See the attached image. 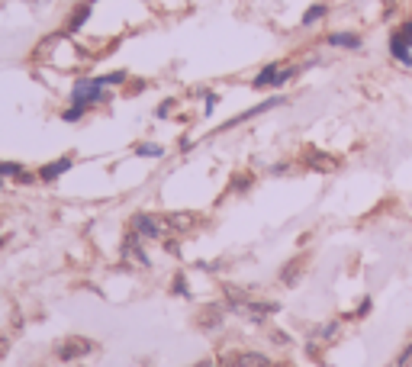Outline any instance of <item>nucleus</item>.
<instances>
[{
  "label": "nucleus",
  "mask_w": 412,
  "mask_h": 367,
  "mask_svg": "<svg viewBox=\"0 0 412 367\" xmlns=\"http://www.w3.org/2000/svg\"><path fill=\"white\" fill-rule=\"evenodd\" d=\"M136 155L139 158H165V146H158V142H139Z\"/></svg>",
  "instance_id": "20"
},
{
  "label": "nucleus",
  "mask_w": 412,
  "mask_h": 367,
  "mask_svg": "<svg viewBox=\"0 0 412 367\" xmlns=\"http://www.w3.org/2000/svg\"><path fill=\"white\" fill-rule=\"evenodd\" d=\"M87 116L84 107H75V103H68V110H61V120L65 122H81Z\"/></svg>",
  "instance_id": "23"
},
{
  "label": "nucleus",
  "mask_w": 412,
  "mask_h": 367,
  "mask_svg": "<svg viewBox=\"0 0 412 367\" xmlns=\"http://www.w3.org/2000/svg\"><path fill=\"white\" fill-rule=\"evenodd\" d=\"M177 148H181V152H191V148H193V139H181V142H177Z\"/></svg>",
  "instance_id": "32"
},
{
  "label": "nucleus",
  "mask_w": 412,
  "mask_h": 367,
  "mask_svg": "<svg viewBox=\"0 0 412 367\" xmlns=\"http://www.w3.org/2000/svg\"><path fill=\"white\" fill-rule=\"evenodd\" d=\"M165 252H168V255H174V258H177V255H181V245H177L174 238H168V242H165Z\"/></svg>",
  "instance_id": "30"
},
{
  "label": "nucleus",
  "mask_w": 412,
  "mask_h": 367,
  "mask_svg": "<svg viewBox=\"0 0 412 367\" xmlns=\"http://www.w3.org/2000/svg\"><path fill=\"white\" fill-rule=\"evenodd\" d=\"M165 219H158L155 213H132L129 219V232H136L142 242H161L165 238Z\"/></svg>",
  "instance_id": "5"
},
{
  "label": "nucleus",
  "mask_w": 412,
  "mask_h": 367,
  "mask_svg": "<svg viewBox=\"0 0 412 367\" xmlns=\"http://www.w3.org/2000/svg\"><path fill=\"white\" fill-rule=\"evenodd\" d=\"M300 274H303V268H300V261H287V268L281 271V283L293 287V283L300 281Z\"/></svg>",
  "instance_id": "21"
},
{
  "label": "nucleus",
  "mask_w": 412,
  "mask_h": 367,
  "mask_svg": "<svg viewBox=\"0 0 412 367\" xmlns=\"http://www.w3.org/2000/svg\"><path fill=\"white\" fill-rule=\"evenodd\" d=\"M171 293H174V297H181V300H191V283H187V274H181V271H177V274L171 277Z\"/></svg>",
  "instance_id": "19"
},
{
  "label": "nucleus",
  "mask_w": 412,
  "mask_h": 367,
  "mask_svg": "<svg viewBox=\"0 0 412 367\" xmlns=\"http://www.w3.org/2000/svg\"><path fill=\"white\" fill-rule=\"evenodd\" d=\"M306 165H309L313 171H335L338 168V161L332 158V155L316 152V148H309V152H306Z\"/></svg>",
  "instance_id": "15"
},
{
  "label": "nucleus",
  "mask_w": 412,
  "mask_h": 367,
  "mask_svg": "<svg viewBox=\"0 0 412 367\" xmlns=\"http://www.w3.org/2000/svg\"><path fill=\"white\" fill-rule=\"evenodd\" d=\"M255 177L252 174H245V177H236V181H232V191H248V184H252Z\"/></svg>",
  "instance_id": "28"
},
{
  "label": "nucleus",
  "mask_w": 412,
  "mask_h": 367,
  "mask_svg": "<svg viewBox=\"0 0 412 367\" xmlns=\"http://www.w3.org/2000/svg\"><path fill=\"white\" fill-rule=\"evenodd\" d=\"M216 103H219V94H213V91H206V103H203V113H213L216 110Z\"/></svg>",
  "instance_id": "27"
},
{
  "label": "nucleus",
  "mask_w": 412,
  "mask_h": 367,
  "mask_svg": "<svg viewBox=\"0 0 412 367\" xmlns=\"http://www.w3.org/2000/svg\"><path fill=\"white\" fill-rule=\"evenodd\" d=\"M338 332H342V322H326V326H319V329L313 332V338H309V342H332V338L338 335Z\"/></svg>",
  "instance_id": "18"
},
{
  "label": "nucleus",
  "mask_w": 412,
  "mask_h": 367,
  "mask_svg": "<svg viewBox=\"0 0 412 367\" xmlns=\"http://www.w3.org/2000/svg\"><path fill=\"white\" fill-rule=\"evenodd\" d=\"M7 181L20 184V187H30L39 181L36 171H30L23 161H0V191H7Z\"/></svg>",
  "instance_id": "7"
},
{
  "label": "nucleus",
  "mask_w": 412,
  "mask_h": 367,
  "mask_svg": "<svg viewBox=\"0 0 412 367\" xmlns=\"http://www.w3.org/2000/svg\"><path fill=\"white\" fill-rule=\"evenodd\" d=\"M236 361H238V367H281L261 352H242V354H236Z\"/></svg>",
  "instance_id": "16"
},
{
  "label": "nucleus",
  "mask_w": 412,
  "mask_h": 367,
  "mask_svg": "<svg viewBox=\"0 0 412 367\" xmlns=\"http://www.w3.org/2000/svg\"><path fill=\"white\" fill-rule=\"evenodd\" d=\"M271 338H274L277 345H290V335H287V332H277L274 329V332H271Z\"/></svg>",
  "instance_id": "31"
},
{
  "label": "nucleus",
  "mask_w": 412,
  "mask_h": 367,
  "mask_svg": "<svg viewBox=\"0 0 412 367\" xmlns=\"http://www.w3.org/2000/svg\"><path fill=\"white\" fill-rule=\"evenodd\" d=\"M326 16H328V4H313V7H309L303 16H300V26H303V30H309V26L322 23Z\"/></svg>",
  "instance_id": "17"
},
{
  "label": "nucleus",
  "mask_w": 412,
  "mask_h": 367,
  "mask_svg": "<svg viewBox=\"0 0 412 367\" xmlns=\"http://www.w3.org/2000/svg\"><path fill=\"white\" fill-rule=\"evenodd\" d=\"M7 242H10V236H0V252L7 248Z\"/></svg>",
  "instance_id": "33"
},
{
  "label": "nucleus",
  "mask_w": 412,
  "mask_h": 367,
  "mask_svg": "<svg viewBox=\"0 0 412 367\" xmlns=\"http://www.w3.org/2000/svg\"><path fill=\"white\" fill-rule=\"evenodd\" d=\"M120 261L126 264V268H142V271L152 268V258H148V252H146V242H142L136 232H126V236H122Z\"/></svg>",
  "instance_id": "2"
},
{
  "label": "nucleus",
  "mask_w": 412,
  "mask_h": 367,
  "mask_svg": "<svg viewBox=\"0 0 412 367\" xmlns=\"http://www.w3.org/2000/svg\"><path fill=\"white\" fill-rule=\"evenodd\" d=\"M290 168H293V161H281V165H274V168H271V174H287Z\"/></svg>",
  "instance_id": "29"
},
{
  "label": "nucleus",
  "mask_w": 412,
  "mask_h": 367,
  "mask_svg": "<svg viewBox=\"0 0 412 367\" xmlns=\"http://www.w3.org/2000/svg\"><path fill=\"white\" fill-rule=\"evenodd\" d=\"M281 68H283L281 61H267L264 68L252 77V87L255 91H274V81H277V75H281Z\"/></svg>",
  "instance_id": "13"
},
{
  "label": "nucleus",
  "mask_w": 412,
  "mask_h": 367,
  "mask_svg": "<svg viewBox=\"0 0 412 367\" xmlns=\"http://www.w3.org/2000/svg\"><path fill=\"white\" fill-rule=\"evenodd\" d=\"M129 81V71H110V75H100V84L103 87H122Z\"/></svg>",
  "instance_id": "22"
},
{
  "label": "nucleus",
  "mask_w": 412,
  "mask_h": 367,
  "mask_svg": "<svg viewBox=\"0 0 412 367\" xmlns=\"http://www.w3.org/2000/svg\"><path fill=\"white\" fill-rule=\"evenodd\" d=\"M226 313H229V306L226 303H213V306H206L203 313H200V329L203 332H216V329H222V319H226Z\"/></svg>",
  "instance_id": "10"
},
{
  "label": "nucleus",
  "mask_w": 412,
  "mask_h": 367,
  "mask_svg": "<svg viewBox=\"0 0 412 367\" xmlns=\"http://www.w3.org/2000/svg\"><path fill=\"white\" fill-rule=\"evenodd\" d=\"M326 46H332V49H352V52H358V49L364 46V39H361V32L338 30V32H328V36H326Z\"/></svg>",
  "instance_id": "12"
},
{
  "label": "nucleus",
  "mask_w": 412,
  "mask_h": 367,
  "mask_svg": "<svg viewBox=\"0 0 412 367\" xmlns=\"http://www.w3.org/2000/svg\"><path fill=\"white\" fill-rule=\"evenodd\" d=\"M371 309H374V297H364L358 303V309L352 313V319H367V316H371Z\"/></svg>",
  "instance_id": "24"
},
{
  "label": "nucleus",
  "mask_w": 412,
  "mask_h": 367,
  "mask_svg": "<svg viewBox=\"0 0 412 367\" xmlns=\"http://www.w3.org/2000/svg\"><path fill=\"white\" fill-rule=\"evenodd\" d=\"M91 13H94V4L91 0H81L75 10H71V16H68V26H65V32L68 36H75V32H81L87 26V20H91Z\"/></svg>",
  "instance_id": "11"
},
{
  "label": "nucleus",
  "mask_w": 412,
  "mask_h": 367,
  "mask_svg": "<svg viewBox=\"0 0 412 367\" xmlns=\"http://www.w3.org/2000/svg\"><path fill=\"white\" fill-rule=\"evenodd\" d=\"M390 58L399 61L403 68H412V20L399 23L390 32Z\"/></svg>",
  "instance_id": "3"
},
{
  "label": "nucleus",
  "mask_w": 412,
  "mask_h": 367,
  "mask_svg": "<svg viewBox=\"0 0 412 367\" xmlns=\"http://www.w3.org/2000/svg\"><path fill=\"white\" fill-rule=\"evenodd\" d=\"M281 367H290V364H281Z\"/></svg>",
  "instance_id": "34"
},
{
  "label": "nucleus",
  "mask_w": 412,
  "mask_h": 367,
  "mask_svg": "<svg viewBox=\"0 0 412 367\" xmlns=\"http://www.w3.org/2000/svg\"><path fill=\"white\" fill-rule=\"evenodd\" d=\"M232 313L242 316V319H248V322H255V326H264L274 313H281V303H274V300H252L248 297V300H242Z\"/></svg>",
  "instance_id": "4"
},
{
  "label": "nucleus",
  "mask_w": 412,
  "mask_h": 367,
  "mask_svg": "<svg viewBox=\"0 0 412 367\" xmlns=\"http://www.w3.org/2000/svg\"><path fill=\"white\" fill-rule=\"evenodd\" d=\"M68 100L75 103V107L94 110V107H100V103H107L110 100V87L100 84V77H77L75 84H71Z\"/></svg>",
  "instance_id": "1"
},
{
  "label": "nucleus",
  "mask_w": 412,
  "mask_h": 367,
  "mask_svg": "<svg viewBox=\"0 0 412 367\" xmlns=\"http://www.w3.org/2000/svg\"><path fill=\"white\" fill-rule=\"evenodd\" d=\"M287 103V97H271V100H261L258 107H252V110H245V113H238V116H232L229 122H222L219 126V132H226V129H236V126H242V122H248V120H255V116H261V113H267V110H277V107H283Z\"/></svg>",
  "instance_id": "8"
},
{
  "label": "nucleus",
  "mask_w": 412,
  "mask_h": 367,
  "mask_svg": "<svg viewBox=\"0 0 412 367\" xmlns=\"http://www.w3.org/2000/svg\"><path fill=\"white\" fill-rule=\"evenodd\" d=\"M94 348H97V345H94L91 338L71 335V338H61V342L55 345V358H58V361H65V364H71V361L87 358V354H91Z\"/></svg>",
  "instance_id": "6"
},
{
  "label": "nucleus",
  "mask_w": 412,
  "mask_h": 367,
  "mask_svg": "<svg viewBox=\"0 0 412 367\" xmlns=\"http://www.w3.org/2000/svg\"><path fill=\"white\" fill-rule=\"evenodd\" d=\"M91 4H97V0H91Z\"/></svg>",
  "instance_id": "35"
},
{
  "label": "nucleus",
  "mask_w": 412,
  "mask_h": 367,
  "mask_svg": "<svg viewBox=\"0 0 412 367\" xmlns=\"http://www.w3.org/2000/svg\"><path fill=\"white\" fill-rule=\"evenodd\" d=\"M409 361H412V342H406V348L393 361H390V364H393V367H409Z\"/></svg>",
  "instance_id": "26"
},
{
  "label": "nucleus",
  "mask_w": 412,
  "mask_h": 367,
  "mask_svg": "<svg viewBox=\"0 0 412 367\" xmlns=\"http://www.w3.org/2000/svg\"><path fill=\"white\" fill-rule=\"evenodd\" d=\"M174 107H177V100H161L158 110H155V120H168L174 113Z\"/></svg>",
  "instance_id": "25"
},
{
  "label": "nucleus",
  "mask_w": 412,
  "mask_h": 367,
  "mask_svg": "<svg viewBox=\"0 0 412 367\" xmlns=\"http://www.w3.org/2000/svg\"><path fill=\"white\" fill-rule=\"evenodd\" d=\"M161 219H165L168 232H191L193 226H197V216L187 213V210H177V213H165Z\"/></svg>",
  "instance_id": "14"
},
{
  "label": "nucleus",
  "mask_w": 412,
  "mask_h": 367,
  "mask_svg": "<svg viewBox=\"0 0 412 367\" xmlns=\"http://www.w3.org/2000/svg\"><path fill=\"white\" fill-rule=\"evenodd\" d=\"M71 168H75V158H71V155H61V158L49 161V165H42V168L36 171V174H39V184H58Z\"/></svg>",
  "instance_id": "9"
}]
</instances>
